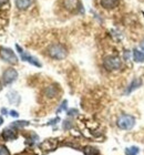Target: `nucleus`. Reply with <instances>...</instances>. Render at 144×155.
I'll return each instance as SVG.
<instances>
[{
  "label": "nucleus",
  "mask_w": 144,
  "mask_h": 155,
  "mask_svg": "<svg viewBox=\"0 0 144 155\" xmlns=\"http://www.w3.org/2000/svg\"><path fill=\"white\" fill-rule=\"evenodd\" d=\"M79 6V0H63V7L69 11H74Z\"/></svg>",
  "instance_id": "6e6552de"
},
{
  "label": "nucleus",
  "mask_w": 144,
  "mask_h": 155,
  "mask_svg": "<svg viewBox=\"0 0 144 155\" xmlns=\"http://www.w3.org/2000/svg\"><path fill=\"white\" fill-rule=\"evenodd\" d=\"M9 7V0H0V9H5Z\"/></svg>",
  "instance_id": "a211bd4d"
},
{
  "label": "nucleus",
  "mask_w": 144,
  "mask_h": 155,
  "mask_svg": "<svg viewBox=\"0 0 144 155\" xmlns=\"http://www.w3.org/2000/svg\"><path fill=\"white\" fill-rule=\"evenodd\" d=\"M17 78H18V72L15 70V69L10 68V69H7L6 71L3 72V83L5 84H10L12 83L13 81L16 80Z\"/></svg>",
  "instance_id": "423d86ee"
},
{
  "label": "nucleus",
  "mask_w": 144,
  "mask_h": 155,
  "mask_svg": "<svg viewBox=\"0 0 144 155\" xmlns=\"http://www.w3.org/2000/svg\"><path fill=\"white\" fill-rule=\"evenodd\" d=\"M141 45V49H142V50H143V51H144V40L141 42V45Z\"/></svg>",
  "instance_id": "393cba45"
},
{
  "label": "nucleus",
  "mask_w": 144,
  "mask_h": 155,
  "mask_svg": "<svg viewBox=\"0 0 144 155\" xmlns=\"http://www.w3.org/2000/svg\"><path fill=\"white\" fill-rule=\"evenodd\" d=\"M0 155H10L9 151H8L6 146L0 145Z\"/></svg>",
  "instance_id": "6ab92c4d"
},
{
  "label": "nucleus",
  "mask_w": 144,
  "mask_h": 155,
  "mask_svg": "<svg viewBox=\"0 0 144 155\" xmlns=\"http://www.w3.org/2000/svg\"><path fill=\"white\" fill-rule=\"evenodd\" d=\"M84 155H98L99 154V150L95 149V147H92V146H86L83 150Z\"/></svg>",
  "instance_id": "2eb2a0df"
},
{
  "label": "nucleus",
  "mask_w": 144,
  "mask_h": 155,
  "mask_svg": "<svg viewBox=\"0 0 144 155\" xmlns=\"http://www.w3.org/2000/svg\"><path fill=\"white\" fill-rule=\"evenodd\" d=\"M2 122H3V119H2V117H1V116H0V125L2 124Z\"/></svg>",
  "instance_id": "a878e982"
},
{
  "label": "nucleus",
  "mask_w": 144,
  "mask_h": 155,
  "mask_svg": "<svg viewBox=\"0 0 144 155\" xmlns=\"http://www.w3.org/2000/svg\"><path fill=\"white\" fill-rule=\"evenodd\" d=\"M71 127V123L69 122V121H65V122H64V124H63V129H70Z\"/></svg>",
  "instance_id": "4be33fe9"
},
{
  "label": "nucleus",
  "mask_w": 144,
  "mask_h": 155,
  "mask_svg": "<svg viewBox=\"0 0 144 155\" xmlns=\"http://www.w3.org/2000/svg\"><path fill=\"white\" fill-rule=\"evenodd\" d=\"M135 124V120L132 115L124 114L119 117L118 120V126L122 130H131Z\"/></svg>",
  "instance_id": "7ed1b4c3"
},
{
  "label": "nucleus",
  "mask_w": 144,
  "mask_h": 155,
  "mask_svg": "<svg viewBox=\"0 0 144 155\" xmlns=\"http://www.w3.org/2000/svg\"><path fill=\"white\" fill-rule=\"evenodd\" d=\"M16 48H17V50L19 51L20 57H21V59H22L23 61L29 62V63H31V64L35 65V67H41V63H40V62H39L38 60H37V58H35V57H32V55H30L29 53L25 52V51L22 50V49L20 48V45H16Z\"/></svg>",
  "instance_id": "39448f33"
},
{
  "label": "nucleus",
  "mask_w": 144,
  "mask_h": 155,
  "mask_svg": "<svg viewBox=\"0 0 144 155\" xmlns=\"http://www.w3.org/2000/svg\"><path fill=\"white\" fill-rule=\"evenodd\" d=\"M120 0H101V6L105 9H113L118 7Z\"/></svg>",
  "instance_id": "9d476101"
},
{
  "label": "nucleus",
  "mask_w": 144,
  "mask_h": 155,
  "mask_svg": "<svg viewBox=\"0 0 144 155\" xmlns=\"http://www.w3.org/2000/svg\"><path fill=\"white\" fill-rule=\"evenodd\" d=\"M32 5V0H16V6L18 9L25 10Z\"/></svg>",
  "instance_id": "f8f14e48"
},
{
  "label": "nucleus",
  "mask_w": 144,
  "mask_h": 155,
  "mask_svg": "<svg viewBox=\"0 0 144 155\" xmlns=\"http://www.w3.org/2000/svg\"><path fill=\"white\" fill-rule=\"evenodd\" d=\"M58 145V141L55 139H50V140H47L45 142L42 143L40 147L42 150H47V151H51V150H55Z\"/></svg>",
  "instance_id": "0eeeda50"
},
{
  "label": "nucleus",
  "mask_w": 144,
  "mask_h": 155,
  "mask_svg": "<svg viewBox=\"0 0 144 155\" xmlns=\"http://www.w3.org/2000/svg\"><path fill=\"white\" fill-rule=\"evenodd\" d=\"M10 115H11V116H15V117H18V115H19V114L17 113L16 111H10Z\"/></svg>",
  "instance_id": "5701e85b"
},
{
  "label": "nucleus",
  "mask_w": 144,
  "mask_h": 155,
  "mask_svg": "<svg viewBox=\"0 0 144 155\" xmlns=\"http://www.w3.org/2000/svg\"><path fill=\"white\" fill-rule=\"evenodd\" d=\"M142 85V80L141 79H139V78H136V79H134V80L132 81L131 83H130V85H129V87L126 89V94L131 93V92H133L134 90H136V89H139V87Z\"/></svg>",
  "instance_id": "1a4fd4ad"
},
{
  "label": "nucleus",
  "mask_w": 144,
  "mask_h": 155,
  "mask_svg": "<svg viewBox=\"0 0 144 155\" xmlns=\"http://www.w3.org/2000/svg\"><path fill=\"white\" fill-rule=\"evenodd\" d=\"M58 94V89L55 85H50L45 89V95L48 97H55Z\"/></svg>",
  "instance_id": "ddd939ff"
},
{
  "label": "nucleus",
  "mask_w": 144,
  "mask_h": 155,
  "mask_svg": "<svg viewBox=\"0 0 144 155\" xmlns=\"http://www.w3.org/2000/svg\"><path fill=\"white\" fill-rule=\"evenodd\" d=\"M48 54L52 59L62 60L67 57L68 51L64 45H60V43H55V45H51L48 48Z\"/></svg>",
  "instance_id": "f257e3e1"
},
{
  "label": "nucleus",
  "mask_w": 144,
  "mask_h": 155,
  "mask_svg": "<svg viewBox=\"0 0 144 155\" xmlns=\"http://www.w3.org/2000/svg\"><path fill=\"white\" fill-rule=\"evenodd\" d=\"M59 120H60V119H59V117H57V119H55V120H52V121H50V122H49V124H51V125H52V124H55V123H57L58 121H59Z\"/></svg>",
  "instance_id": "b1692460"
},
{
  "label": "nucleus",
  "mask_w": 144,
  "mask_h": 155,
  "mask_svg": "<svg viewBox=\"0 0 144 155\" xmlns=\"http://www.w3.org/2000/svg\"><path fill=\"white\" fill-rule=\"evenodd\" d=\"M133 58H134L135 62L142 63V62H144V53L142 51H139V50L135 49L134 51H133Z\"/></svg>",
  "instance_id": "4468645a"
},
{
  "label": "nucleus",
  "mask_w": 144,
  "mask_h": 155,
  "mask_svg": "<svg viewBox=\"0 0 144 155\" xmlns=\"http://www.w3.org/2000/svg\"><path fill=\"white\" fill-rule=\"evenodd\" d=\"M29 124V122H27V121H17V122H13L12 124H11V126L12 127H23V126H27Z\"/></svg>",
  "instance_id": "f3484780"
},
{
  "label": "nucleus",
  "mask_w": 144,
  "mask_h": 155,
  "mask_svg": "<svg viewBox=\"0 0 144 155\" xmlns=\"http://www.w3.org/2000/svg\"><path fill=\"white\" fill-rule=\"evenodd\" d=\"M2 137L5 141H11V140H15L17 137V133L13 130L6 129L2 132Z\"/></svg>",
  "instance_id": "9b49d317"
},
{
  "label": "nucleus",
  "mask_w": 144,
  "mask_h": 155,
  "mask_svg": "<svg viewBox=\"0 0 144 155\" xmlns=\"http://www.w3.org/2000/svg\"><path fill=\"white\" fill-rule=\"evenodd\" d=\"M67 103H68L67 101H63V102H62V104H61V107L58 109V112H61L62 110H64V109L67 107Z\"/></svg>",
  "instance_id": "aec40b11"
},
{
  "label": "nucleus",
  "mask_w": 144,
  "mask_h": 155,
  "mask_svg": "<svg viewBox=\"0 0 144 155\" xmlns=\"http://www.w3.org/2000/svg\"><path fill=\"white\" fill-rule=\"evenodd\" d=\"M139 152H140V149L136 146H131V147L125 150V154L126 155H138Z\"/></svg>",
  "instance_id": "dca6fc26"
},
{
  "label": "nucleus",
  "mask_w": 144,
  "mask_h": 155,
  "mask_svg": "<svg viewBox=\"0 0 144 155\" xmlns=\"http://www.w3.org/2000/svg\"><path fill=\"white\" fill-rule=\"evenodd\" d=\"M103 65H104V68H105L108 71H115V70H119V69L122 68V61H121V59L118 58V57L109 55V57L104 58V60H103Z\"/></svg>",
  "instance_id": "f03ea898"
},
{
  "label": "nucleus",
  "mask_w": 144,
  "mask_h": 155,
  "mask_svg": "<svg viewBox=\"0 0 144 155\" xmlns=\"http://www.w3.org/2000/svg\"><path fill=\"white\" fill-rule=\"evenodd\" d=\"M0 57L6 62L11 63V64H16L17 62H18V58H17V55L15 54V52L11 49L2 48L0 50Z\"/></svg>",
  "instance_id": "20e7f679"
},
{
  "label": "nucleus",
  "mask_w": 144,
  "mask_h": 155,
  "mask_svg": "<svg viewBox=\"0 0 144 155\" xmlns=\"http://www.w3.org/2000/svg\"><path fill=\"white\" fill-rule=\"evenodd\" d=\"M0 90H1V83H0Z\"/></svg>",
  "instance_id": "bb28decb"
},
{
  "label": "nucleus",
  "mask_w": 144,
  "mask_h": 155,
  "mask_svg": "<svg viewBox=\"0 0 144 155\" xmlns=\"http://www.w3.org/2000/svg\"><path fill=\"white\" fill-rule=\"evenodd\" d=\"M78 113V111L77 110H74V109H71V110L68 111V115H75V114Z\"/></svg>",
  "instance_id": "412c9836"
}]
</instances>
